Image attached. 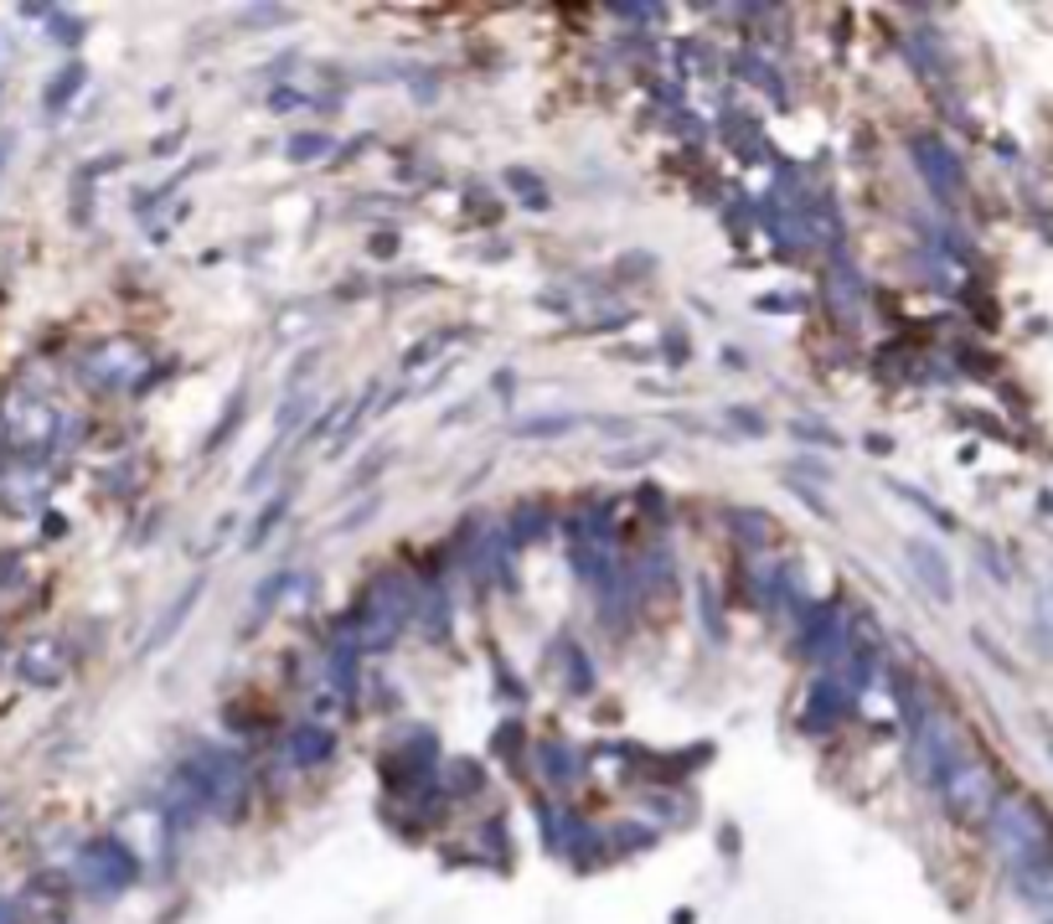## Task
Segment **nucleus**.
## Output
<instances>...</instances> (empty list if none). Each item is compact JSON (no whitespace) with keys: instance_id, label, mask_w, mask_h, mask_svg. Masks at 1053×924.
<instances>
[{"instance_id":"obj_2","label":"nucleus","mask_w":1053,"mask_h":924,"mask_svg":"<svg viewBox=\"0 0 1053 924\" xmlns=\"http://www.w3.org/2000/svg\"><path fill=\"white\" fill-rule=\"evenodd\" d=\"M945 796H950V806H956V816H966V821H976V816L991 811V800H997V790H991V775L987 765H956L950 775H945Z\"/></svg>"},{"instance_id":"obj_3","label":"nucleus","mask_w":1053,"mask_h":924,"mask_svg":"<svg viewBox=\"0 0 1053 924\" xmlns=\"http://www.w3.org/2000/svg\"><path fill=\"white\" fill-rule=\"evenodd\" d=\"M6 920H11V914H6V904H0V924H6Z\"/></svg>"},{"instance_id":"obj_1","label":"nucleus","mask_w":1053,"mask_h":924,"mask_svg":"<svg viewBox=\"0 0 1053 924\" xmlns=\"http://www.w3.org/2000/svg\"><path fill=\"white\" fill-rule=\"evenodd\" d=\"M997 847H1002L1007 862H1018V868H1038V862H1049V816L1038 811L1033 800H1002L997 806Z\"/></svg>"}]
</instances>
